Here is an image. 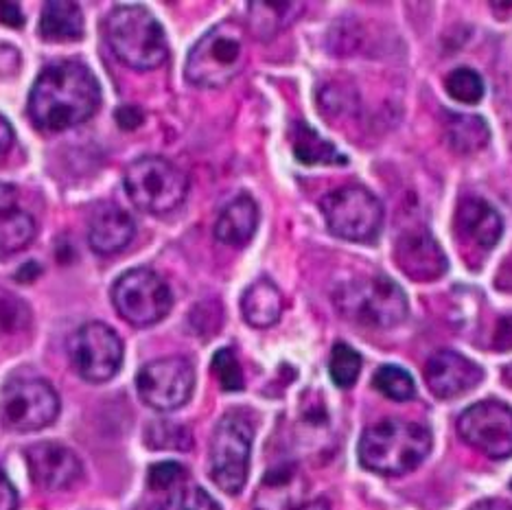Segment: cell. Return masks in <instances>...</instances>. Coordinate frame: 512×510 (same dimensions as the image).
<instances>
[{"mask_svg": "<svg viewBox=\"0 0 512 510\" xmlns=\"http://www.w3.org/2000/svg\"><path fill=\"white\" fill-rule=\"evenodd\" d=\"M101 86L84 62L62 60L46 66L29 95V117L44 132H64L99 110Z\"/></svg>", "mask_w": 512, "mask_h": 510, "instance_id": "cell-1", "label": "cell"}, {"mask_svg": "<svg viewBox=\"0 0 512 510\" xmlns=\"http://www.w3.org/2000/svg\"><path fill=\"white\" fill-rule=\"evenodd\" d=\"M429 451H432V434L427 427L412 421L386 419L362 434L357 456L364 469L394 478L421 467Z\"/></svg>", "mask_w": 512, "mask_h": 510, "instance_id": "cell-2", "label": "cell"}, {"mask_svg": "<svg viewBox=\"0 0 512 510\" xmlns=\"http://www.w3.org/2000/svg\"><path fill=\"white\" fill-rule=\"evenodd\" d=\"M106 38L116 60L134 71H154L169 57L165 29L141 5H116L106 18Z\"/></svg>", "mask_w": 512, "mask_h": 510, "instance_id": "cell-3", "label": "cell"}, {"mask_svg": "<svg viewBox=\"0 0 512 510\" xmlns=\"http://www.w3.org/2000/svg\"><path fill=\"white\" fill-rule=\"evenodd\" d=\"M246 60V29L235 20H226L195 42L184 75L197 88H221L243 71Z\"/></svg>", "mask_w": 512, "mask_h": 510, "instance_id": "cell-4", "label": "cell"}, {"mask_svg": "<svg viewBox=\"0 0 512 510\" xmlns=\"http://www.w3.org/2000/svg\"><path fill=\"white\" fill-rule=\"evenodd\" d=\"M335 305L348 320L372 329L397 327L410 311L403 287L383 274L346 283L337 289Z\"/></svg>", "mask_w": 512, "mask_h": 510, "instance_id": "cell-5", "label": "cell"}, {"mask_svg": "<svg viewBox=\"0 0 512 510\" xmlns=\"http://www.w3.org/2000/svg\"><path fill=\"white\" fill-rule=\"evenodd\" d=\"M125 191L134 206L151 215L178 208L189 193V178L162 156H143L125 171Z\"/></svg>", "mask_w": 512, "mask_h": 510, "instance_id": "cell-6", "label": "cell"}, {"mask_svg": "<svg viewBox=\"0 0 512 510\" xmlns=\"http://www.w3.org/2000/svg\"><path fill=\"white\" fill-rule=\"evenodd\" d=\"M60 397L46 379L14 377L0 390V423L5 430L29 434L55 423Z\"/></svg>", "mask_w": 512, "mask_h": 510, "instance_id": "cell-7", "label": "cell"}, {"mask_svg": "<svg viewBox=\"0 0 512 510\" xmlns=\"http://www.w3.org/2000/svg\"><path fill=\"white\" fill-rule=\"evenodd\" d=\"M252 440V425L241 414H226L215 427L208 467L213 482L228 495H239L248 482Z\"/></svg>", "mask_w": 512, "mask_h": 510, "instance_id": "cell-8", "label": "cell"}, {"mask_svg": "<svg viewBox=\"0 0 512 510\" xmlns=\"http://www.w3.org/2000/svg\"><path fill=\"white\" fill-rule=\"evenodd\" d=\"M327 228L335 237L357 243L375 241L383 226V206L368 189L348 184L320 202Z\"/></svg>", "mask_w": 512, "mask_h": 510, "instance_id": "cell-9", "label": "cell"}, {"mask_svg": "<svg viewBox=\"0 0 512 510\" xmlns=\"http://www.w3.org/2000/svg\"><path fill=\"white\" fill-rule=\"evenodd\" d=\"M112 303L119 316L134 327H149L169 316L173 294L165 278L149 268L127 270L112 287Z\"/></svg>", "mask_w": 512, "mask_h": 510, "instance_id": "cell-10", "label": "cell"}, {"mask_svg": "<svg viewBox=\"0 0 512 510\" xmlns=\"http://www.w3.org/2000/svg\"><path fill=\"white\" fill-rule=\"evenodd\" d=\"M68 355L81 379L90 384H106L121 370L123 342L108 324L88 322L73 333Z\"/></svg>", "mask_w": 512, "mask_h": 510, "instance_id": "cell-11", "label": "cell"}, {"mask_svg": "<svg viewBox=\"0 0 512 510\" xmlns=\"http://www.w3.org/2000/svg\"><path fill=\"white\" fill-rule=\"evenodd\" d=\"M195 370L184 357H160L145 364L136 375L138 397L158 412H173L191 399Z\"/></svg>", "mask_w": 512, "mask_h": 510, "instance_id": "cell-12", "label": "cell"}, {"mask_svg": "<svg viewBox=\"0 0 512 510\" xmlns=\"http://www.w3.org/2000/svg\"><path fill=\"white\" fill-rule=\"evenodd\" d=\"M458 434L488 458H512V408L497 399L475 403L460 414Z\"/></svg>", "mask_w": 512, "mask_h": 510, "instance_id": "cell-13", "label": "cell"}, {"mask_svg": "<svg viewBox=\"0 0 512 510\" xmlns=\"http://www.w3.org/2000/svg\"><path fill=\"white\" fill-rule=\"evenodd\" d=\"M29 475L42 491H64L81 478L84 467L73 449L62 443H36L27 449Z\"/></svg>", "mask_w": 512, "mask_h": 510, "instance_id": "cell-14", "label": "cell"}, {"mask_svg": "<svg viewBox=\"0 0 512 510\" xmlns=\"http://www.w3.org/2000/svg\"><path fill=\"white\" fill-rule=\"evenodd\" d=\"M484 370L469 357L453 351H438L425 366L427 388L438 399H456L482 384Z\"/></svg>", "mask_w": 512, "mask_h": 510, "instance_id": "cell-15", "label": "cell"}, {"mask_svg": "<svg viewBox=\"0 0 512 510\" xmlns=\"http://www.w3.org/2000/svg\"><path fill=\"white\" fill-rule=\"evenodd\" d=\"M394 261L399 270L416 283H434L447 272V257L438 241L427 230H412L399 237L394 248Z\"/></svg>", "mask_w": 512, "mask_h": 510, "instance_id": "cell-16", "label": "cell"}, {"mask_svg": "<svg viewBox=\"0 0 512 510\" xmlns=\"http://www.w3.org/2000/svg\"><path fill=\"white\" fill-rule=\"evenodd\" d=\"M305 478L296 465H281L265 473L254 495V510H300L305 506Z\"/></svg>", "mask_w": 512, "mask_h": 510, "instance_id": "cell-17", "label": "cell"}, {"mask_svg": "<svg viewBox=\"0 0 512 510\" xmlns=\"http://www.w3.org/2000/svg\"><path fill=\"white\" fill-rule=\"evenodd\" d=\"M458 233L482 250H493L504 235V219L482 197H464L456 211Z\"/></svg>", "mask_w": 512, "mask_h": 510, "instance_id": "cell-18", "label": "cell"}, {"mask_svg": "<svg viewBox=\"0 0 512 510\" xmlns=\"http://www.w3.org/2000/svg\"><path fill=\"white\" fill-rule=\"evenodd\" d=\"M134 233L136 224L125 208L103 204L90 217L88 243L97 254H116L130 246Z\"/></svg>", "mask_w": 512, "mask_h": 510, "instance_id": "cell-19", "label": "cell"}, {"mask_svg": "<svg viewBox=\"0 0 512 510\" xmlns=\"http://www.w3.org/2000/svg\"><path fill=\"white\" fill-rule=\"evenodd\" d=\"M36 233V219L18 206V189L0 182V252L14 254L25 250Z\"/></svg>", "mask_w": 512, "mask_h": 510, "instance_id": "cell-20", "label": "cell"}, {"mask_svg": "<svg viewBox=\"0 0 512 510\" xmlns=\"http://www.w3.org/2000/svg\"><path fill=\"white\" fill-rule=\"evenodd\" d=\"M259 226V206L250 195H239L221 211L215 224V237L232 248L248 246Z\"/></svg>", "mask_w": 512, "mask_h": 510, "instance_id": "cell-21", "label": "cell"}, {"mask_svg": "<svg viewBox=\"0 0 512 510\" xmlns=\"http://www.w3.org/2000/svg\"><path fill=\"white\" fill-rule=\"evenodd\" d=\"M283 307L285 300L281 289H278L270 278H259V281H254L241 298L243 320L254 329L274 327L283 316Z\"/></svg>", "mask_w": 512, "mask_h": 510, "instance_id": "cell-22", "label": "cell"}, {"mask_svg": "<svg viewBox=\"0 0 512 510\" xmlns=\"http://www.w3.org/2000/svg\"><path fill=\"white\" fill-rule=\"evenodd\" d=\"M84 14L77 3H46L40 16V36L46 42H77L84 38Z\"/></svg>", "mask_w": 512, "mask_h": 510, "instance_id": "cell-23", "label": "cell"}, {"mask_svg": "<svg viewBox=\"0 0 512 510\" xmlns=\"http://www.w3.org/2000/svg\"><path fill=\"white\" fill-rule=\"evenodd\" d=\"M302 9H305L302 3H250L248 25L252 36L259 40H272L276 33L292 25Z\"/></svg>", "mask_w": 512, "mask_h": 510, "instance_id": "cell-24", "label": "cell"}, {"mask_svg": "<svg viewBox=\"0 0 512 510\" xmlns=\"http://www.w3.org/2000/svg\"><path fill=\"white\" fill-rule=\"evenodd\" d=\"M445 138L453 152L475 154L491 141V127L475 114H451L445 123Z\"/></svg>", "mask_w": 512, "mask_h": 510, "instance_id": "cell-25", "label": "cell"}, {"mask_svg": "<svg viewBox=\"0 0 512 510\" xmlns=\"http://www.w3.org/2000/svg\"><path fill=\"white\" fill-rule=\"evenodd\" d=\"M294 156L302 165H344L346 158L337 152V147L311 130L307 123H296L292 132Z\"/></svg>", "mask_w": 512, "mask_h": 510, "instance_id": "cell-26", "label": "cell"}, {"mask_svg": "<svg viewBox=\"0 0 512 510\" xmlns=\"http://www.w3.org/2000/svg\"><path fill=\"white\" fill-rule=\"evenodd\" d=\"M372 386H375V390L381 392L383 397L392 401H410L416 394L412 375L401 366H392V364L377 368L375 377H372Z\"/></svg>", "mask_w": 512, "mask_h": 510, "instance_id": "cell-27", "label": "cell"}, {"mask_svg": "<svg viewBox=\"0 0 512 510\" xmlns=\"http://www.w3.org/2000/svg\"><path fill=\"white\" fill-rule=\"evenodd\" d=\"M359 373H362V355L346 342H337L329 359V375L333 384L342 390L353 388Z\"/></svg>", "mask_w": 512, "mask_h": 510, "instance_id": "cell-28", "label": "cell"}, {"mask_svg": "<svg viewBox=\"0 0 512 510\" xmlns=\"http://www.w3.org/2000/svg\"><path fill=\"white\" fill-rule=\"evenodd\" d=\"M445 90L453 101L473 106V103H480L484 97V81L471 68H456V71L447 75Z\"/></svg>", "mask_w": 512, "mask_h": 510, "instance_id": "cell-29", "label": "cell"}, {"mask_svg": "<svg viewBox=\"0 0 512 510\" xmlns=\"http://www.w3.org/2000/svg\"><path fill=\"white\" fill-rule=\"evenodd\" d=\"M160 510H221L219 504L208 495L202 486L182 484L176 491H171Z\"/></svg>", "mask_w": 512, "mask_h": 510, "instance_id": "cell-30", "label": "cell"}, {"mask_svg": "<svg viewBox=\"0 0 512 510\" xmlns=\"http://www.w3.org/2000/svg\"><path fill=\"white\" fill-rule=\"evenodd\" d=\"M213 373L219 381V386L226 392H239L243 390V373L239 366L237 355L230 349H221L213 357Z\"/></svg>", "mask_w": 512, "mask_h": 510, "instance_id": "cell-31", "label": "cell"}, {"mask_svg": "<svg viewBox=\"0 0 512 510\" xmlns=\"http://www.w3.org/2000/svg\"><path fill=\"white\" fill-rule=\"evenodd\" d=\"M31 320L29 307L20 298L0 292V335L25 329Z\"/></svg>", "mask_w": 512, "mask_h": 510, "instance_id": "cell-32", "label": "cell"}, {"mask_svg": "<svg viewBox=\"0 0 512 510\" xmlns=\"http://www.w3.org/2000/svg\"><path fill=\"white\" fill-rule=\"evenodd\" d=\"M186 480V469L180 462H158L149 469V486L154 491H176Z\"/></svg>", "mask_w": 512, "mask_h": 510, "instance_id": "cell-33", "label": "cell"}, {"mask_svg": "<svg viewBox=\"0 0 512 510\" xmlns=\"http://www.w3.org/2000/svg\"><path fill=\"white\" fill-rule=\"evenodd\" d=\"M0 510H18V491L3 471H0Z\"/></svg>", "mask_w": 512, "mask_h": 510, "instance_id": "cell-34", "label": "cell"}, {"mask_svg": "<svg viewBox=\"0 0 512 510\" xmlns=\"http://www.w3.org/2000/svg\"><path fill=\"white\" fill-rule=\"evenodd\" d=\"M0 22H5V25L9 27H22L25 25V16H22V11L18 5H11V3H5L0 5Z\"/></svg>", "mask_w": 512, "mask_h": 510, "instance_id": "cell-35", "label": "cell"}, {"mask_svg": "<svg viewBox=\"0 0 512 510\" xmlns=\"http://www.w3.org/2000/svg\"><path fill=\"white\" fill-rule=\"evenodd\" d=\"M495 349L497 351L512 349V318H504L499 322V329L495 335Z\"/></svg>", "mask_w": 512, "mask_h": 510, "instance_id": "cell-36", "label": "cell"}, {"mask_svg": "<svg viewBox=\"0 0 512 510\" xmlns=\"http://www.w3.org/2000/svg\"><path fill=\"white\" fill-rule=\"evenodd\" d=\"M141 112H138L136 108H130L125 106L121 110H116V123H119L121 127H125V130H134V127L141 125Z\"/></svg>", "mask_w": 512, "mask_h": 510, "instance_id": "cell-37", "label": "cell"}, {"mask_svg": "<svg viewBox=\"0 0 512 510\" xmlns=\"http://www.w3.org/2000/svg\"><path fill=\"white\" fill-rule=\"evenodd\" d=\"M11 145H14V127L0 114V158L9 152Z\"/></svg>", "mask_w": 512, "mask_h": 510, "instance_id": "cell-38", "label": "cell"}, {"mask_svg": "<svg viewBox=\"0 0 512 510\" xmlns=\"http://www.w3.org/2000/svg\"><path fill=\"white\" fill-rule=\"evenodd\" d=\"M471 510H512V504L504 500H484L480 504H475Z\"/></svg>", "mask_w": 512, "mask_h": 510, "instance_id": "cell-39", "label": "cell"}, {"mask_svg": "<svg viewBox=\"0 0 512 510\" xmlns=\"http://www.w3.org/2000/svg\"><path fill=\"white\" fill-rule=\"evenodd\" d=\"M300 510H331V506L327 500H313V502L302 506Z\"/></svg>", "mask_w": 512, "mask_h": 510, "instance_id": "cell-40", "label": "cell"}, {"mask_svg": "<svg viewBox=\"0 0 512 510\" xmlns=\"http://www.w3.org/2000/svg\"><path fill=\"white\" fill-rule=\"evenodd\" d=\"M504 379H506V384L512 388V364L504 368Z\"/></svg>", "mask_w": 512, "mask_h": 510, "instance_id": "cell-41", "label": "cell"}]
</instances>
